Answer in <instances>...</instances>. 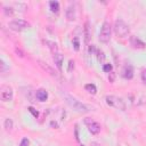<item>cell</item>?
<instances>
[{
	"label": "cell",
	"instance_id": "1",
	"mask_svg": "<svg viewBox=\"0 0 146 146\" xmlns=\"http://www.w3.org/2000/svg\"><path fill=\"white\" fill-rule=\"evenodd\" d=\"M63 97H64V100L65 103L75 112L78 113H88L89 112V107L87 105H84L83 103H81L80 100H78L76 98H74L73 96L64 92L63 94Z\"/></svg>",
	"mask_w": 146,
	"mask_h": 146
},
{
	"label": "cell",
	"instance_id": "10",
	"mask_svg": "<svg viewBox=\"0 0 146 146\" xmlns=\"http://www.w3.org/2000/svg\"><path fill=\"white\" fill-rule=\"evenodd\" d=\"M122 76H123L124 79H128V80L132 79V78H133V67H132L131 65L124 66L123 70H122Z\"/></svg>",
	"mask_w": 146,
	"mask_h": 146
},
{
	"label": "cell",
	"instance_id": "7",
	"mask_svg": "<svg viewBox=\"0 0 146 146\" xmlns=\"http://www.w3.org/2000/svg\"><path fill=\"white\" fill-rule=\"evenodd\" d=\"M38 64H39V66H40V67H41L46 73H48L50 76L56 78V79H58V78H59V75H58V73L55 71V68H52L48 63H46V62H43V60L38 59Z\"/></svg>",
	"mask_w": 146,
	"mask_h": 146
},
{
	"label": "cell",
	"instance_id": "3",
	"mask_svg": "<svg viewBox=\"0 0 146 146\" xmlns=\"http://www.w3.org/2000/svg\"><path fill=\"white\" fill-rule=\"evenodd\" d=\"M105 102H106V104L108 106L119 108L121 111L125 110V103L121 97H117V96H114V95H107L105 97Z\"/></svg>",
	"mask_w": 146,
	"mask_h": 146
},
{
	"label": "cell",
	"instance_id": "21",
	"mask_svg": "<svg viewBox=\"0 0 146 146\" xmlns=\"http://www.w3.org/2000/svg\"><path fill=\"white\" fill-rule=\"evenodd\" d=\"M112 65L111 64H104V66H103V71L104 72H107V73H110L111 71H112Z\"/></svg>",
	"mask_w": 146,
	"mask_h": 146
},
{
	"label": "cell",
	"instance_id": "5",
	"mask_svg": "<svg viewBox=\"0 0 146 146\" xmlns=\"http://www.w3.org/2000/svg\"><path fill=\"white\" fill-rule=\"evenodd\" d=\"M99 40L103 43H107L111 40V24L108 22H104L99 32Z\"/></svg>",
	"mask_w": 146,
	"mask_h": 146
},
{
	"label": "cell",
	"instance_id": "11",
	"mask_svg": "<svg viewBox=\"0 0 146 146\" xmlns=\"http://www.w3.org/2000/svg\"><path fill=\"white\" fill-rule=\"evenodd\" d=\"M65 15H66V18L68 21H74L75 19V7H74V5H70L66 8Z\"/></svg>",
	"mask_w": 146,
	"mask_h": 146
},
{
	"label": "cell",
	"instance_id": "19",
	"mask_svg": "<svg viewBox=\"0 0 146 146\" xmlns=\"http://www.w3.org/2000/svg\"><path fill=\"white\" fill-rule=\"evenodd\" d=\"M3 13L6 16H11L14 14V9L11 7H3Z\"/></svg>",
	"mask_w": 146,
	"mask_h": 146
},
{
	"label": "cell",
	"instance_id": "13",
	"mask_svg": "<svg viewBox=\"0 0 146 146\" xmlns=\"http://www.w3.org/2000/svg\"><path fill=\"white\" fill-rule=\"evenodd\" d=\"M35 96H36V99H38V100H40V102H46L47 98H48V92H47V90H44V89H39V90H36Z\"/></svg>",
	"mask_w": 146,
	"mask_h": 146
},
{
	"label": "cell",
	"instance_id": "8",
	"mask_svg": "<svg viewBox=\"0 0 146 146\" xmlns=\"http://www.w3.org/2000/svg\"><path fill=\"white\" fill-rule=\"evenodd\" d=\"M84 123L87 124L88 130H89L90 133H92V135L99 133V131H100V125H99L97 122H95V121H92V120H89V119H86V120H84Z\"/></svg>",
	"mask_w": 146,
	"mask_h": 146
},
{
	"label": "cell",
	"instance_id": "26",
	"mask_svg": "<svg viewBox=\"0 0 146 146\" xmlns=\"http://www.w3.org/2000/svg\"><path fill=\"white\" fill-rule=\"evenodd\" d=\"M141 81L146 84V70H144V71L141 72Z\"/></svg>",
	"mask_w": 146,
	"mask_h": 146
},
{
	"label": "cell",
	"instance_id": "18",
	"mask_svg": "<svg viewBox=\"0 0 146 146\" xmlns=\"http://www.w3.org/2000/svg\"><path fill=\"white\" fill-rule=\"evenodd\" d=\"M84 89H86L88 92L92 94V95H95V94L97 92V88H96V86L92 84V83H88V84H86V86H84Z\"/></svg>",
	"mask_w": 146,
	"mask_h": 146
},
{
	"label": "cell",
	"instance_id": "20",
	"mask_svg": "<svg viewBox=\"0 0 146 146\" xmlns=\"http://www.w3.org/2000/svg\"><path fill=\"white\" fill-rule=\"evenodd\" d=\"M0 66H1V68H0V72H1V73H3L5 71H7V70L9 68V67H8L7 65H6V63H5V62H3L2 59L0 60Z\"/></svg>",
	"mask_w": 146,
	"mask_h": 146
},
{
	"label": "cell",
	"instance_id": "16",
	"mask_svg": "<svg viewBox=\"0 0 146 146\" xmlns=\"http://www.w3.org/2000/svg\"><path fill=\"white\" fill-rule=\"evenodd\" d=\"M83 32H84V41H86V43H88V42H89V39H90L89 22H86V23H84V29H83Z\"/></svg>",
	"mask_w": 146,
	"mask_h": 146
},
{
	"label": "cell",
	"instance_id": "4",
	"mask_svg": "<svg viewBox=\"0 0 146 146\" xmlns=\"http://www.w3.org/2000/svg\"><path fill=\"white\" fill-rule=\"evenodd\" d=\"M8 27L13 31H16V32H21L27 27H30V24L24 21V19H13L8 23Z\"/></svg>",
	"mask_w": 146,
	"mask_h": 146
},
{
	"label": "cell",
	"instance_id": "27",
	"mask_svg": "<svg viewBox=\"0 0 146 146\" xmlns=\"http://www.w3.org/2000/svg\"><path fill=\"white\" fill-rule=\"evenodd\" d=\"M15 51H16V54H17V56H19V57H23L24 56V54H23V51L21 50V49H15Z\"/></svg>",
	"mask_w": 146,
	"mask_h": 146
},
{
	"label": "cell",
	"instance_id": "28",
	"mask_svg": "<svg viewBox=\"0 0 146 146\" xmlns=\"http://www.w3.org/2000/svg\"><path fill=\"white\" fill-rule=\"evenodd\" d=\"M72 67H74V62H73V60H70V62H68V71H71Z\"/></svg>",
	"mask_w": 146,
	"mask_h": 146
},
{
	"label": "cell",
	"instance_id": "14",
	"mask_svg": "<svg viewBox=\"0 0 146 146\" xmlns=\"http://www.w3.org/2000/svg\"><path fill=\"white\" fill-rule=\"evenodd\" d=\"M43 42H44V44L51 50L52 54L58 52V47H57V43H56V42H54V41H49V40H46V41H43Z\"/></svg>",
	"mask_w": 146,
	"mask_h": 146
},
{
	"label": "cell",
	"instance_id": "24",
	"mask_svg": "<svg viewBox=\"0 0 146 146\" xmlns=\"http://www.w3.org/2000/svg\"><path fill=\"white\" fill-rule=\"evenodd\" d=\"M73 43H74V49H75V50H79V49H80V43H79V40H78V38H74V40H73Z\"/></svg>",
	"mask_w": 146,
	"mask_h": 146
},
{
	"label": "cell",
	"instance_id": "6",
	"mask_svg": "<svg viewBox=\"0 0 146 146\" xmlns=\"http://www.w3.org/2000/svg\"><path fill=\"white\" fill-rule=\"evenodd\" d=\"M0 98L3 102H9L13 99V88L6 84L0 87Z\"/></svg>",
	"mask_w": 146,
	"mask_h": 146
},
{
	"label": "cell",
	"instance_id": "15",
	"mask_svg": "<svg viewBox=\"0 0 146 146\" xmlns=\"http://www.w3.org/2000/svg\"><path fill=\"white\" fill-rule=\"evenodd\" d=\"M3 127H5L6 131H11V130H13V127H14L13 120H11L10 117H7V119L5 120V122H3Z\"/></svg>",
	"mask_w": 146,
	"mask_h": 146
},
{
	"label": "cell",
	"instance_id": "2",
	"mask_svg": "<svg viewBox=\"0 0 146 146\" xmlns=\"http://www.w3.org/2000/svg\"><path fill=\"white\" fill-rule=\"evenodd\" d=\"M129 25L123 19H116L114 23V32L120 38H125L129 34Z\"/></svg>",
	"mask_w": 146,
	"mask_h": 146
},
{
	"label": "cell",
	"instance_id": "12",
	"mask_svg": "<svg viewBox=\"0 0 146 146\" xmlns=\"http://www.w3.org/2000/svg\"><path fill=\"white\" fill-rule=\"evenodd\" d=\"M52 59L56 64V66L58 67V70H62V64H63V55H60L59 52H56V54H52Z\"/></svg>",
	"mask_w": 146,
	"mask_h": 146
},
{
	"label": "cell",
	"instance_id": "17",
	"mask_svg": "<svg viewBox=\"0 0 146 146\" xmlns=\"http://www.w3.org/2000/svg\"><path fill=\"white\" fill-rule=\"evenodd\" d=\"M49 7H50V10L52 13H58L59 11V2L58 1H50Z\"/></svg>",
	"mask_w": 146,
	"mask_h": 146
},
{
	"label": "cell",
	"instance_id": "9",
	"mask_svg": "<svg viewBox=\"0 0 146 146\" xmlns=\"http://www.w3.org/2000/svg\"><path fill=\"white\" fill-rule=\"evenodd\" d=\"M130 44L135 49H144L146 47V43L144 41H141L140 39H138L137 36H131L130 38Z\"/></svg>",
	"mask_w": 146,
	"mask_h": 146
},
{
	"label": "cell",
	"instance_id": "25",
	"mask_svg": "<svg viewBox=\"0 0 146 146\" xmlns=\"http://www.w3.org/2000/svg\"><path fill=\"white\" fill-rule=\"evenodd\" d=\"M97 55H98V60H99V62H100V60H103V59L105 58V56H104L103 51H99V50H97Z\"/></svg>",
	"mask_w": 146,
	"mask_h": 146
},
{
	"label": "cell",
	"instance_id": "23",
	"mask_svg": "<svg viewBox=\"0 0 146 146\" xmlns=\"http://www.w3.org/2000/svg\"><path fill=\"white\" fill-rule=\"evenodd\" d=\"M29 144H30V140L27 138H23L19 143V146H29Z\"/></svg>",
	"mask_w": 146,
	"mask_h": 146
},
{
	"label": "cell",
	"instance_id": "22",
	"mask_svg": "<svg viewBox=\"0 0 146 146\" xmlns=\"http://www.w3.org/2000/svg\"><path fill=\"white\" fill-rule=\"evenodd\" d=\"M27 110H29V112H30V113H32V114H33V116H34V117H38V116H39V113H38V111H35V108H33V107H31V106H30Z\"/></svg>",
	"mask_w": 146,
	"mask_h": 146
},
{
	"label": "cell",
	"instance_id": "29",
	"mask_svg": "<svg viewBox=\"0 0 146 146\" xmlns=\"http://www.w3.org/2000/svg\"><path fill=\"white\" fill-rule=\"evenodd\" d=\"M90 146H100V145H99L98 143H91V145H90Z\"/></svg>",
	"mask_w": 146,
	"mask_h": 146
}]
</instances>
